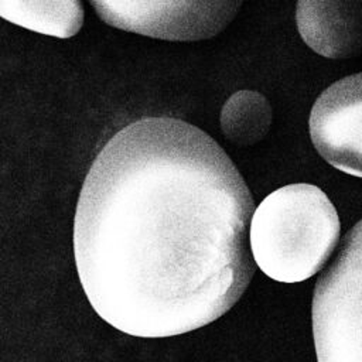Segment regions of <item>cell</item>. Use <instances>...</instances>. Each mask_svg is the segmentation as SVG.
<instances>
[{"label":"cell","instance_id":"cell-1","mask_svg":"<svg viewBox=\"0 0 362 362\" xmlns=\"http://www.w3.org/2000/svg\"><path fill=\"white\" fill-rule=\"evenodd\" d=\"M250 191L223 148L174 117H144L98 153L79 192L74 255L96 314L140 338L205 327L256 269Z\"/></svg>","mask_w":362,"mask_h":362},{"label":"cell","instance_id":"cell-2","mask_svg":"<svg viewBox=\"0 0 362 362\" xmlns=\"http://www.w3.org/2000/svg\"><path fill=\"white\" fill-rule=\"evenodd\" d=\"M339 218L327 194L311 184H290L255 209L249 239L256 264L270 279L298 283L320 272L339 240Z\"/></svg>","mask_w":362,"mask_h":362},{"label":"cell","instance_id":"cell-3","mask_svg":"<svg viewBox=\"0 0 362 362\" xmlns=\"http://www.w3.org/2000/svg\"><path fill=\"white\" fill-rule=\"evenodd\" d=\"M311 317L318 362H362V219L318 279Z\"/></svg>","mask_w":362,"mask_h":362},{"label":"cell","instance_id":"cell-4","mask_svg":"<svg viewBox=\"0 0 362 362\" xmlns=\"http://www.w3.org/2000/svg\"><path fill=\"white\" fill-rule=\"evenodd\" d=\"M243 0H90L109 25L167 41H199L219 34Z\"/></svg>","mask_w":362,"mask_h":362},{"label":"cell","instance_id":"cell-5","mask_svg":"<svg viewBox=\"0 0 362 362\" xmlns=\"http://www.w3.org/2000/svg\"><path fill=\"white\" fill-rule=\"evenodd\" d=\"M308 130L328 164L362 178V72L334 82L317 98Z\"/></svg>","mask_w":362,"mask_h":362},{"label":"cell","instance_id":"cell-6","mask_svg":"<svg viewBox=\"0 0 362 362\" xmlns=\"http://www.w3.org/2000/svg\"><path fill=\"white\" fill-rule=\"evenodd\" d=\"M296 23L303 41L321 57L362 52V0H297Z\"/></svg>","mask_w":362,"mask_h":362},{"label":"cell","instance_id":"cell-7","mask_svg":"<svg viewBox=\"0 0 362 362\" xmlns=\"http://www.w3.org/2000/svg\"><path fill=\"white\" fill-rule=\"evenodd\" d=\"M0 16L16 25L57 38L74 37L83 24L81 0H0Z\"/></svg>","mask_w":362,"mask_h":362},{"label":"cell","instance_id":"cell-8","mask_svg":"<svg viewBox=\"0 0 362 362\" xmlns=\"http://www.w3.org/2000/svg\"><path fill=\"white\" fill-rule=\"evenodd\" d=\"M272 124V106L256 92L242 89L235 92L221 112V129L235 144L246 147L262 140Z\"/></svg>","mask_w":362,"mask_h":362}]
</instances>
